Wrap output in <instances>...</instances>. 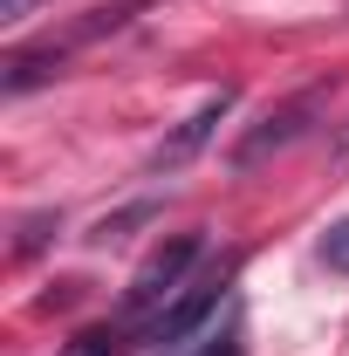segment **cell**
<instances>
[{"label": "cell", "instance_id": "6da1fadb", "mask_svg": "<svg viewBox=\"0 0 349 356\" xmlns=\"http://www.w3.org/2000/svg\"><path fill=\"white\" fill-rule=\"evenodd\" d=\"M199 254H206V240H199V233H178V240H165V247H158V254H151V261L131 274V288H124V315H131V322H158V315H165L178 295L192 288L185 274L199 267Z\"/></svg>", "mask_w": 349, "mask_h": 356}, {"label": "cell", "instance_id": "7a4b0ae2", "mask_svg": "<svg viewBox=\"0 0 349 356\" xmlns=\"http://www.w3.org/2000/svg\"><path fill=\"white\" fill-rule=\"evenodd\" d=\"M219 295H226V267H219V274H206V281H192V288L178 295L172 309H165L158 322H151V343H158V350L185 343V336H192V329H199V322H206V315L219 309Z\"/></svg>", "mask_w": 349, "mask_h": 356}, {"label": "cell", "instance_id": "3957f363", "mask_svg": "<svg viewBox=\"0 0 349 356\" xmlns=\"http://www.w3.org/2000/svg\"><path fill=\"white\" fill-rule=\"evenodd\" d=\"M308 117H315V96H295V103H281V110H267L261 131H247V144L233 151V165H261L267 151H281V144H295L308 131Z\"/></svg>", "mask_w": 349, "mask_h": 356}, {"label": "cell", "instance_id": "277c9868", "mask_svg": "<svg viewBox=\"0 0 349 356\" xmlns=\"http://www.w3.org/2000/svg\"><path fill=\"white\" fill-rule=\"evenodd\" d=\"M226 110H233V89L206 96V103H199V110H192V117H185V124H178V131L158 144V158H151V165H158V172H178V165H185V158H192V151H199V144L213 137V124L226 117Z\"/></svg>", "mask_w": 349, "mask_h": 356}, {"label": "cell", "instance_id": "5b68a950", "mask_svg": "<svg viewBox=\"0 0 349 356\" xmlns=\"http://www.w3.org/2000/svg\"><path fill=\"white\" fill-rule=\"evenodd\" d=\"M322 261H329V274H349V220H336L322 233Z\"/></svg>", "mask_w": 349, "mask_h": 356}, {"label": "cell", "instance_id": "8992f818", "mask_svg": "<svg viewBox=\"0 0 349 356\" xmlns=\"http://www.w3.org/2000/svg\"><path fill=\"white\" fill-rule=\"evenodd\" d=\"M62 356H124V350H117V336H103V329H89V336H76V343H69Z\"/></svg>", "mask_w": 349, "mask_h": 356}, {"label": "cell", "instance_id": "52a82bcc", "mask_svg": "<svg viewBox=\"0 0 349 356\" xmlns=\"http://www.w3.org/2000/svg\"><path fill=\"white\" fill-rule=\"evenodd\" d=\"M199 356H240V329H226V336H213Z\"/></svg>", "mask_w": 349, "mask_h": 356}, {"label": "cell", "instance_id": "ba28073f", "mask_svg": "<svg viewBox=\"0 0 349 356\" xmlns=\"http://www.w3.org/2000/svg\"><path fill=\"white\" fill-rule=\"evenodd\" d=\"M35 7H42V0H0V21H7V28H14V21H28V14H35Z\"/></svg>", "mask_w": 349, "mask_h": 356}]
</instances>
